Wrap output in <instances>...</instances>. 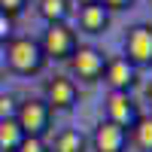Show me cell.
<instances>
[{"mask_svg": "<svg viewBox=\"0 0 152 152\" xmlns=\"http://www.w3.org/2000/svg\"><path fill=\"white\" fill-rule=\"evenodd\" d=\"M6 67L15 76H37L46 67V55L34 37H12L6 43Z\"/></svg>", "mask_w": 152, "mask_h": 152, "instance_id": "cell-1", "label": "cell"}, {"mask_svg": "<svg viewBox=\"0 0 152 152\" xmlns=\"http://www.w3.org/2000/svg\"><path fill=\"white\" fill-rule=\"evenodd\" d=\"M37 43H40L46 61L49 58L52 61H67L76 49H79V34H76L67 21H58V24H46V31H43V37Z\"/></svg>", "mask_w": 152, "mask_h": 152, "instance_id": "cell-2", "label": "cell"}, {"mask_svg": "<svg viewBox=\"0 0 152 152\" xmlns=\"http://www.w3.org/2000/svg\"><path fill=\"white\" fill-rule=\"evenodd\" d=\"M15 122L24 131V137H46L52 128V110L43 97H28L15 110Z\"/></svg>", "mask_w": 152, "mask_h": 152, "instance_id": "cell-3", "label": "cell"}, {"mask_svg": "<svg viewBox=\"0 0 152 152\" xmlns=\"http://www.w3.org/2000/svg\"><path fill=\"white\" fill-rule=\"evenodd\" d=\"M67 61H70L73 79H79V82H97L100 73H104V64H107L104 52L94 49V46H79Z\"/></svg>", "mask_w": 152, "mask_h": 152, "instance_id": "cell-4", "label": "cell"}, {"mask_svg": "<svg viewBox=\"0 0 152 152\" xmlns=\"http://www.w3.org/2000/svg\"><path fill=\"white\" fill-rule=\"evenodd\" d=\"M125 58L140 70L152 67V24H134L125 37Z\"/></svg>", "mask_w": 152, "mask_h": 152, "instance_id": "cell-5", "label": "cell"}, {"mask_svg": "<svg viewBox=\"0 0 152 152\" xmlns=\"http://www.w3.org/2000/svg\"><path fill=\"white\" fill-rule=\"evenodd\" d=\"M43 100L49 104V110H73L79 100V85L70 76H52L43 88Z\"/></svg>", "mask_w": 152, "mask_h": 152, "instance_id": "cell-6", "label": "cell"}, {"mask_svg": "<svg viewBox=\"0 0 152 152\" xmlns=\"http://www.w3.org/2000/svg\"><path fill=\"white\" fill-rule=\"evenodd\" d=\"M137 73L140 70H137L125 55H116V58H107L100 79L110 85V91H131V88L137 85Z\"/></svg>", "mask_w": 152, "mask_h": 152, "instance_id": "cell-7", "label": "cell"}, {"mask_svg": "<svg viewBox=\"0 0 152 152\" xmlns=\"http://www.w3.org/2000/svg\"><path fill=\"white\" fill-rule=\"evenodd\" d=\"M140 116L143 113L137 107V100L131 97V91H110V97H107V122L128 131Z\"/></svg>", "mask_w": 152, "mask_h": 152, "instance_id": "cell-8", "label": "cell"}, {"mask_svg": "<svg viewBox=\"0 0 152 152\" xmlns=\"http://www.w3.org/2000/svg\"><path fill=\"white\" fill-rule=\"evenodd\" d=\"M88 143H91L94 152H125V149H128V131L104 119L94 128V134H91Z\"/></svg>", "mask_w": 152, "mask_h": 152, "instance_id": "cell-9", "label": "cell"}, {"mask_svg": "<svg viewBox=\"0 0 152 152\" xmlns=\"http://www.w3.org/2000/svg\"><path fill=\"white\" fill-rule=\"evenodd\" d=\"M110 15L113 12L104 6V3H88V6H79V28L85 34H104L110 28Z\"/></svg>", "mask_w": 152, "mask_h": 152, "instance_id": "cell-10", "label": "cell"}, {"mask_svg": "<svg viewBox=\"0 0 152 152\" xmlns=\"http://www.w3.org/2000/svg\"><path fill=\"white\" fill-rule=\"evenodd\" d=\"M85 149H88V137L79 128H61L55 140L49 143V152H85Z\"/></svg>", "mask_w": 152, "mask_h": 152, "instance_id": "cell-11", "label": "cell"}, {"mask_svg": "<svg viewBox=\"0 0 152 152\" xmlns=\"http://www.w3.org/2000/svg\"><path fill=\"white\" fill-rule=\"evenodd\" d=\"M37 12L46 24L67 21L73 15V0H37Z\"/></svg>", "mask_w": 152, "mask_h": 152, "instance_id": "cell-12", "label": "cell"}, {"mask_svg": "<svg viewBox=\"0 0 152 152\" xmlns=\"http://www.w3.org/2000/svg\"><path fill=\"white\" fill-rule=\"evenodd\" d=\"M128 143H134L140 152H152V113L140 116L128 128Z\"/></svg>", "mask_w": 152, "mask_h": 152, "instance_id": "cell-13", "label": "cell"}, {"mask_svg": "<svg viewBox=\"0 0 152 152\" xmlns=\"http://www.w3.org/2000/svg\"><path fill=\"white\" fill-rule=\"evenodd\" d=\"M24 140V131L18 128L15 119H0V152H15Z\"/></svg>", "mask_w": 152, "mask_h": 152, "instance_id": "cell-14", "label": "cell"}, {"mask_svg": "<svg viewBox=\"0 0 152 152\" xmlns=\"http://www.w3.org/2000/svg\"><path fill=\"white\" fill-rule=\"evenodd\" d=\"M15 152H49V143L46 137H24Z\"/></svg>", "mask_w": 152, "mask_h": 152, "instance_id": "cell-15", "label": "cell"}, {"mask_svg": "<svg viewBox=\"0 0 152 152\" xmlns=\"http://www.w3.org/2000/svg\"><path fill=\"white\" fill-rule=\"evenodd\" d=\"M15 110H18V100L12 94H0V119H15Z\"/></svg>", "mask_w": 152, "mask_h": 152, "instance_id": "cell-16", "label": "cell"}, {"mask_svg": "<svg viewBox=\"0 0 152 152\" xmlns=\"http://www.w3.org/2000/svg\"><path fill=\"white\" fill-rule=\"evenodd\" d=\"M12 31H15V18H9L6 12H0V46H6L12 40Z\"/></svg>", "mask_w": 152, "mask_h": 152, "instance_id": "cell-17", "label": "cell"}, {"mask_svg": "<svg viewBox=\"0 0 152 152\" xmlns=\"http://www.w3.org/2000/svg\"><path fill=\"white\" fill-rule=\"evenodd\" d=\"M24 6H28V0H0V12H6L9 18H15L24 12Z\"/></svg>", "mask_w": 152, "mask_h": 152, "instance_id": "cell-18", "label": "cell"}, {"mask_svg": "<svg viewBox=\"0 0 152 152\" xmlns=\"http://www.w3.org/2000/svg\"><path fill=\"white\" fill-rule=\"evenodd\" d=\"M100 3H104L110 12H119V9H128V6L134 3V0H100Z\"/></svg>", "mask_w": 152, "mask_h": 152, "instance_id": "cell-19", "label": "cell"}, {"mask_svg": "<svg viewBox=\"0 0 152 152\" xmlns=\"http://www.w3.org/2000/svg\"><path fill=\"white\" fill-rule=\"evenodd\" d=\"M146 100H149V113H152V82L146 85Z\"/></svg>", "mask_w": 152, "mask_h": 152, "instance_id": "cell-20", "label": "cell"}, {"mask_svg": "<svg viewBox=\"0 0 152 152\" xmlns=\"http://www.w3.org/2000/svg\"><path fill=\"white\" fill-rule=\"evenodd\" d=\"M79 6H88V3H100V0H76Z\"/></svg>", "mask_w": 152, "mask_h": 152, "instance_id": "cell-21", "label": "cell"}]
</instances>
